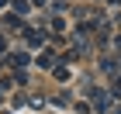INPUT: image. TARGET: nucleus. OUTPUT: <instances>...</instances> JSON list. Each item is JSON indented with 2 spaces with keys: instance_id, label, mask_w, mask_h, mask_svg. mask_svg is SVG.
Segmentation results:
<instances>
[{
  "instance_id": "obj_1",
  "label": "nucleus",
  "mask_w": 121,
  "mask_h": 114,
  "mask_svg": "<svg viewBox=\"0 0 121 114\" xmlns=\"http://www.w3.org/2000/svg\"><path fill=\"white\" fill-rule=\"evenodd\" d=\"M10 62H14V66H24V62H28V55H24V52H17V55H10Z\"/></svg>"
}]
</instances>
